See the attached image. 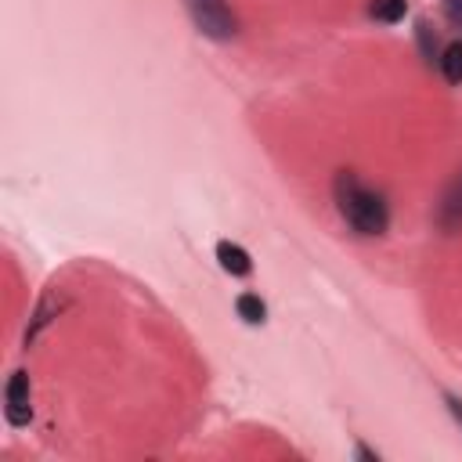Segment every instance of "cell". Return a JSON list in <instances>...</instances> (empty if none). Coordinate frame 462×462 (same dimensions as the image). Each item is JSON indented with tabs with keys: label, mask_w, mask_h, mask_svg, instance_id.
<instances>
[{
	"label": "cell",
	"mask_w": 462,
	"mask_h": 462,
	"mask_svg": "<svg viewBox=\"0 0 462 462\" xmlns=\"http://www.w3.org/2000/svg\"><path fill=\"white\" fill-rule=\"evenodd\" d=\"M336 206H339L343 220L357 235H383L386 224H390L386 199L375 188H365L354 173H339L336 177Z\"/></svg>",
	"instance_id": "1"
},
{
	"label": "cell",
	"mask_w": 462,
	"mask_h": 462,
	"mask_svg": "<svg viewBox=\"0 0 462 462\" xmlns=\"http://www.w3.org/2000/svg\"><path fill=\"white\" fill-rule=\"evenodd\" d=\"M188 11H191V22L199 25V32L209 40H231L238 29V22L224 0H188Z\"/></svg>",
	"instance_id": "2"
},
{
	"label": "cell",
	"mask_w": 462,
	"mask_h": 462,
	"mask_svg": "<svg viewBox=\"0 0 462 462\" xmlns=\"http://www.w3.org/2000/svg\"><path fill=\"white\" fill-rule=\"evenodd\" d=\"M4 415L11 426H25L32 419V397H29V372H14L4 390Z\"/></svg>",
	"instance_id": "3"
},
{
	"label": "cell",
	"mask_w": 462,
	"mask_h": 462,
	"mask_svg": "<svg viewBox=\"0 0 462 462\" xmlns=\"http://www.w3.org/2000/svg\"><path fill=\"white\" fill-rule=\"evenodd\" d=\"M440 227L444 231H462V173L448 184L440 199Z\"/></svg>",
	"instance_id": "4"
},
{
	"label": "cell",
	"mask_w": 462,
	"mask_h": 462,
	"mask_svg": "<svg viewBox=\"0 0 462 462\" xmlns=\"http://www.w3.org/2000/svg\"><path fill=\"white\" fill-rule=\"evenodd\" d=\"M217 260H220V267L227 271V274H235V278H245L249 271H253V260H249V253L242 249V245H235V242H217Z\"/></svg>",
	"instance_id": "5"
},
{
	"label": "cell",
	"mask_w": 462,
	"mask_h": 462,
	"mask_svg": "<svg viewBox=\"0 0 462 462\" xmlns=\"http://www.w3.org/2000/svg\"><path fill=\"white\" fill-rule=\"evenodd\" d=\"M58 310H61V296H58V292H47V296L36 303V310H32V321H29V328H25V346L58 318Z\"/></svg>",
	"instance_id": "6"
},
{
	"label": "cell",
	"mask_w": 462,
	"mask_h": 462,
	"mask_svg": "<svg viewBox=\"0 0 462 462\" xmlns=\"http://www.w3.org/2000/svg\"><path fill=\"white\" fill-rule=\"evenodd\" d=\"M440 72L448 83H455V87L462 83V40H455L440 51Z\"/></svg>",
	"instance_id": "7"
},
{
	"label": "cell",
	"mask_w": 462,
	"mask_h": 462,
	"mask_svg": "<svg viewBox=\"0 0 462 462\" xmlns=\"http://www.w3.org/2000/svg\"><path fill=\"white\" fill-rule=\"evenodd\" d=\"M368 14H372L375 22L393 25V22H401V18L408 14V0H372V4H368Z\"/></svg>",
	"instance_id": "8"
},
{
	"label": "cell",
	"mask_w": 462,
	"mask_h": 462,
	"mask_svg": "<svg viewBox=\"0 0 462 462\" xmlns=\"http://www.w3.org/2000/svg\"><path fill=\"white\" fill-rule=\"evenodd\" d=\"M235 307H238V318L249 321V325H260L263 314H267V307H263V300H260L256 292H242V296L235 300Z\"/></svg>",
	"instance_id": "9"
},
{
	"label": "cell",
	"mask_w": 462,
	"mask_h": 462,
	"mask_svg": "<svg viewBox=\"0 0 462 462\" xmlns=\"http://www.w3.org/2000/svg\"><path fill=\"white\" fill-rule=\"evenodd\" d=\"M440 7H444V18L455 29H462V0H440Z\"/></svg>",
	"instance_id": "10"
},
{
	"label": "cell",
	"mask_w": 462,
	"mask_h": 462,
	"mask_svg": "<svg viewBox=\"0 0 462 462\" xmlns=\"http://www.w3.org/2000/svg\"><path fill=\"white\" fill-rule=\"evenodd\" d=\"M357 458H365V462H379V455H375L372 448H365V444H357Z\"/></svg>",
	"instance_id": "11"
},
{
	"label": "cell",
	"mask_w": 462,
	"mask_h": 462,
	"mask_svg": "<svg viewBox=\"0 0 462 462\" xmlns=\"http://www.w3.org/2000/svg\"><path fill=\"white\" fill-rule=\"evenodd\" d=\"M448 404H451V415L462 422V401H458V397H448Z\"/></svg>",
	"instance_id": "12"
}]
</instances>
